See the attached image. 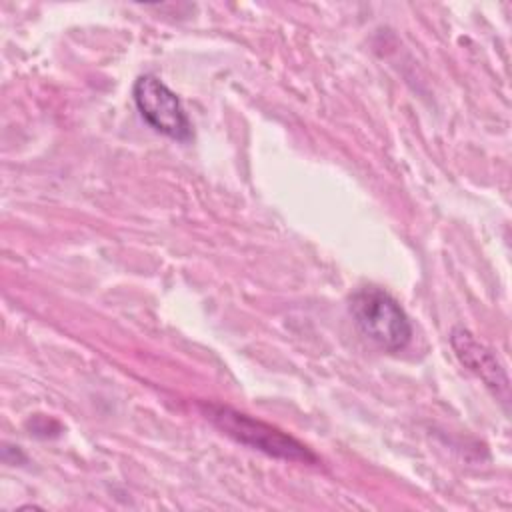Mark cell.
<instances>
[{
  "mask_svg": "<svg viewBox=\"0 0 512 512\" xmlns=\"http://www.w3.org/2000/svg\"><path fill=\"white\" fill-rule=\"evenodd\" d=\"M132 98L140 116L160 134L186 142L192 138V124L180 98L156 76L144 74L132 86Z\"/></svg>",
  "mask_w": 512,
  "mask_h": 512,
  "instance_id": "obj_3",
  "label": "cell"
},
{
  "mask_svg": "<svg viewBox=\"0 0 512 512\" xmlns=\"http://www.w3.org/2000/svg\"><path fill=\"white\" fill-rule=\"evenodd\" d=\"M450 344L458 356V360L474 372L486 388L494 392V396L502 398L504 402L508 400V376L502 364L498 362L496 354L486 348L482 342L474 338L472 332H468L462 326L452 328L450 332Z\"/></svg>",
  "mask_w": 512,
  "mask_h": 512,
  "instance_id": "obj_4",
  "label": "cell"
},
{
  "mask_svg": "<svg viewBox=\"0 0 512 512\" xmlns=\"http://www.w3.org/2000/svg\"><path fill=\"white\" fill-rule=\"evenodd\" d=\"M204 414L224 434L254 450L292 462H316V456L304 444L262 420H256L222 404H206Z\"/></svg>",
  "mask_w": 512,
  "mask_h": 512,
  "instance_id": "obj_2",
  "label": "cell"
},
{
  "mask_svg": "<svg viewBox=\"0 0 512 512\" xmlns=\"http://www.w3.org/2000/svg\"><path fill=\"white\" fill-rule=\"evenodd\" d=\"M350 314L364 336L386 352H400L412 338V324L404 308L378 286L358 288L350 296Z\"/></svg>",
  "mask_w": 512,
  "mask_h": 512,
  "instance_id": "obj_1",
  "label": "cell"
}]
</instances>
